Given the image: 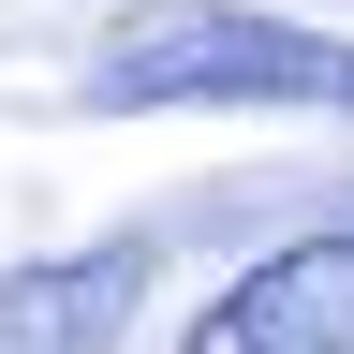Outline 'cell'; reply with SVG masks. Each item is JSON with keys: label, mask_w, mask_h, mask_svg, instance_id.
<instances>
[{"label": "cell", "mask_w": 354, "mask_h": 354, "mask_svg": "<svg viewBox=\"0 0 354 354\" xmlns=\"http://www.w3.org/2000/svg\"><path fill=\"white\" fill-rule=\"evenodd\" d=\"M104 104H295L354 118V44L310 15H251V0H133L88 59Z\"/></svg>", "instance_id": "6da1fadb"}, {"label": "cell", "mask_w": 354, "mask_h": 354, "mask_svg": "<svg viewBox=\"0 0 354 354\" xmlns=\"http://www.w3.org/2000/svg\"><path fill=\"white\" fill-rule=\"evenodd\" d=\"M339 221H354V207H339Z\"/></svg>", "instance_id": "277c9868"}, {"label": "cell", "mask_w": 354, "mask_h": 354, "mask_svg": "<svg viewBox=\"0 0 354 354\" xmlns=\"http://www.w3.org/2000/svg\"><path fill=\"white\" fill-rule=\"evenodd\" d=\"M177 354H354V221L266 251L251 281H221Z\"/></svg>", "instance_id": "7a4b0ae2"}, {"label": "cell", "mask_w": 354, "mask_h": 354, "mask_svg": "<svg viewBox=\"0 0 354 354\" xmlns=\"http://www.w3.org/2000/svg\"><path fill=\"white\" fill-rule=\"evenodd\" d=\"M133 310H148V236L59 251V266H30V281H0V354H118Z\"/></svg>", "instance_id": "3957f363"}]
</instances>
